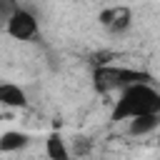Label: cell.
Instances as JSON below:
<instances>
[{"label":"cell","mask_w":160,"mask_h":160,"mask_svg":"<svg viewBox=\"0 0 160 160\" xmlns=\"http://www.w3.org/2000/svg\"><path fill=\"white\" fill-rule=\"evenodd\" d=\"M142 112H160V92L150 85V80H140L118 90V100L112 105V120H130Z\"/></svg>","instance_id":"1"},{"label":"cell","mask_w":160,"mask_h":160,"mask_svg":"<svg viewBox=\"0 0 160 160\" xmlns=\"http://www.w3.org/2000/svg\"><path fill=\"white\" fill-rule=\"evenodd\" d=\"M140 80H150V75L142 70H135V68H125V65L102 62V65H95V70H92V88L102 95L118 92V90H122L132 82H140Z\"/></svg>","instance_id":"2"},{"label":"cell","mask_w":160,"mask_h":160,"mask_svg":"<svg viewBox=\"0 0 160 160\" xmlns=\"http://www.w3.org/2000/svg\"><path fill=\"white\" fill-rule=\"evenodd\" d=\"M38 28H40L38 25V18L28 8H20V5L5 18V32L10 38H15V40H22V42L32 40L38 35Z\"/></svg>","instance_id":"3"},{"label":"cell","mask_w":160,"mask_h":160,"mask_svg":"<svg viewBox=\"0 0 160 160\" xmlns=\"http://www.w3.org/2000/svg\"><path fill=\"white\" fill-rule=\"evenodd\" d=\"M100 22L108 32H125L132 22V12L125 5H112V8L100 12Z\"/></svg>","instance_id":"4"},{"label":"cell","mask_w":160,"mask_h":160,"mask_svg":"<svg viewBox=\"0 0 160 160\" xmlns=\"http://www.w3.org/2000/svg\"><path fill=\"white\" fill-rule=\"evenodd\" d=\"M160 130V112H142L128 120V132L132 138H142V135H152Z\"/></svg>","instance_id":"5"},{"label":"cell","mask_w":160,"mask_h":160,"mask_svg":"<svg viewBox=\"0 0 160 160\" xmlns=\"http://www.w3.org/2000/svg\"><path fill=\"white\" fill-rule=\"evenodd\" d=\"M0 105L25 108L28 105V92L20 85H15V82H0Z\"/></svg>","instance_id":"6"},{"label":"cell","mask_w":160,"mask_h":160,"mask_svg":"<svg viewBox=\"0 0 160 160\" xmlns=\"http://www.w3.org/2000/svg\"><path fill=\"white\" fill-rule=\"evenodd\" d=\"M45 155L52 158V160H68V158H70L68 140H62L60 132H50L48 140H45Z\"/></svg>","instance_id":"7"},{"label":"cell","mask_w":160,"mask_h":160,"mask_svg":"<svg viewBox=\"0 0 160 160\" xmlns=\"http://www.w3.org/2000/svg\"><path fill=\"white\" fill-rule=\"evenodd\" d=\"M30 142V138L20 130H8L0 135V152H18Z\"/></svg>","instance_id":"8"},{"label":"cell","mask_w":160,"mask_h":160,"mask_svg":"<svg viewBox=\"0 0 160 160\" xmlns=\"http://www.w3.org/2000/svg\"><path fill=\"white\" fill-rule=\"evenodd\" d=\"M15 8H18V2H15V0H0V20H5Z\"/></svg>","instance_id":"9"}]
</instances>
